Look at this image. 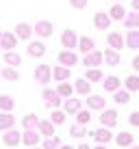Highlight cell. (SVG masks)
<instances>
[{
    "label": "cell",
    "mask_w": 139,
    "mask_h": 149,
    "mask_svg": "<svg viewBox=\"0 0 139 149\" xmlns=\"http://www.w3.org/2000/svg\"><path fill=\"white\" fill-rule=\"evenodd\" d=\"M100 123H102V127H109V130H113V127L117 125V110L115 108H104V110H100Z\"/></svg>",
    "instance_id": "obj_1"
},
{
    "label": "cell",
    "mask_w": 139,
    "mask_h": 149,
    "mask_svg": "<svg viewBox=\"0 0 139 149\" xmlns=\"http://www.w3.org/2000/svg\"><path fill=\"white\" fill-rule=\"evenodd\" d=\"M42 97L46 100V106H48V108H52V110H54V108H59L61 102H63V100H61V95L56 93V89H48V86H44Z\"/></svg>",
    "instance_id": "obj_2"
},
{
    "label": "cell",
    "mask_w": 139,
    "mask_h": 149,
    "mask_svg": "<svg viewBox=\"0 0 139 149\" xmlns=\"http://www.w3.org/2000/svg\"><path fill=\"white\" fill-rule=\"evenodd\" d=\"M35 80L42 86H48V82L52 80V69H50V65H37V67H35Z\"/></svg>",
    "instance_id": "obj_3"
},
{
    "label": "cell",
    "mask_w": 139,
    "mask_h": 149,
    "mask_svg": "<svg viewBox=\"0 0 139 149\" xmlns=\"http://www.w3.org/2000/svg\"><path fill=\"white\" fill-rule=\"evenodd\" d=\"M102 63H104V56H102L100 50H91V52H87L85 58H83L85 67H100Z\"/></svg>",
    "instance_id": "obj_4"
},
{
    "label": "cell",
    "mask_w": 139,
    "mask_h": 149,
    "mask_svg": "<svg viewBox=\"0 0 139 149\" xmlns=\"http://www.w3.org/2000/svg\"><path fill=\"white\" fill-rule=\"evenodd\" d=\"M61 45H63L65 50H74L78 48V37H76V33L72 28H65L63 35H61Z\"/></svg>",
    "instance_id": "obj_5"
},
{
    "label": "cell",
    "mask_w": 139,
    "mask_h": 149,
    "mask_svg": "<svg viewBox=\"0 0 139 149\" xmlns=\"http://www.w3.org/2000/svg\"><path fill=\"white\" fill-rule=\"evenodd\" d=\"M2 143L7 147H18L20 143H22V132H18L15 127H11V130H7L2 134Z\"/></svg>",
    "instance_id": "obj_6"
},
{
    "label": "cell",
    "mask_w": 139,
    "mask_h": 149,
    "mask_svg": "<svg viewBox=\"0 0 139 149\" xmlns=\"http://www.w3.org/2000/svg\"><path fill=\"white\" fill-rule=\"evenodd\" d=\"M89 136H94L96 145H109L111 138H113L109 127H100V130H96V132H89Z\"/></svg>",
    "instance_id": "obj_7"
},
{
    "label": "cell",
    "mask_w": 139,
    "mask_h": 149,
    "mask_svg": "<svg viewBox=\"0 0 139 149\" xmlns=\"http://www.w3.org/2000/svg\"><path fill=\"white\" fill-rule=\"evenodd\" d=\"M33 33L37 35V37H42V39H48V37H52V22H46V19L37 22V24L33 26Z\"/></svg>",
    "instance_id": "obj_8"
},
{
    "label": "cell",
    "mask_w": 139,
    "mask_h": 149,
    "mask_svg": "<svg viewBox=\"0 0 139 149\" xmlns=\"http://www.w3.org/2000/svg\"><path fill=\"white\" fill-rule=\"evenodd\" d=\"M56 58H59V65H65V67H72V65L78 63V56L74 50H61Z\"/></svg>",
    "instance_id": "obj_9"
},
{
    "label": "cell",
    "mask_w": 139,
    "mask_h": 149,
    "mask_svg": "<svg viewBox=\"0 0 139 149\" xmlns=\"http://www.w3.org/2000/svg\"><path fill=\"white\" fill-rule=\"evenodd\" d=\"M87 108H89V110H104L107 108V100H104V97H102V95H87Z\"/></svg>",
    "instance_id": "obj_10"
},
{
    "label": "cell",
    "mask_w": 139,
    "mask_h": 149,
    "mask_svg": "<svg viewBox=\"0 0 139 149\" xmlns=\"http://www.w3.org/2000/svg\"><path fill=\"white\" fill-rule=\"evenodd\" d=\"M18 41L20 39L15 37V33H0V48H4L7 52L18 45Z\"/></svg>",
    "instance_id": "obj_11"
},
{
    "label": "cell",
    "mask_w": 139,
    "mask_h": 149,
    "mask_svg": "<svg viewBox=\"0 0 139 149\" xmlns=\"http://www.w3.org/2000/svg\"><path fill=\"white\" fill-rule=\"evenodd\" d=\"M78 110H80V100H76L74 95L63 100V112L65 115H76Z\"/></svg>",
    "instance_id": "obj_12"
},
{
    "label": "cell",
    "mask_w": 139,
    "mask_h": 149,
    "mask_svg": "<svg viewBox=\"0 0 139 149\" xmlns=\"http://www.w3.org/2000/svg\"><path fill=\"white\" fill-rule=\"evenodd\" d=\"M39 138H42V134H39L37 130H24L22 143H24L26 147H35V145H39Z\"/></svg>",
    "instance_id": "obj_13"
},
{
    "label": "cell",
    "mask_w": 139,
    "mask_h": 149,
    "mask_svg": "<svg viewBox=\"0 0 139 149\" xmlns=\"http://www.w3.org/2000/svg\"><path fill=\"white\" fill-rule=\"evenodd\" d=\"M120 86H122V80L117 78V76H109V78H102V89H104L107 93H115Z\"/></svg>",
    "instance_id": "obj_14"
},
{
    "label": "cell",
    "mask_w": 139,
    "mask_h": 149,
    "mask_svg": "<svg viewBox=\"0 0 139 149\" xmlns=\"http://www.w3.org/2000/svg\"><path fill=\"white\" fill-rule=\"evenodd\" d=\"M26 52H28V56H33V58H42V56L46 54V45L42 43V41H30Z\"/></svg>",
    "instance_id": "obj_15"
},
{
    "label": "cell",
    "mask_w": 139,
    "mask_h": 149,
    "mask_svg": "<svg viewBox=\"0 0 139 149\" xmlns=\"http://www.w3.org/2000/svg\"><path fill=\"white\" fill-rule=\"evenodd\" d=\"M111 22H113V19L109 17V13H96L94 15V26L98 30H109Z\"/></svg>",
    "instance_id": "obj_16"
},
{
    "label": "cell",
    "mask_w": 139,
    "mask_h": 149,
    "mask_svg": "<svg viewBox=\"0 0 139 149\" xmlns=\"http://www.w3.org/2000/svg\"><path fill=\"white\" fill-rule=\"evenodd\" d=\"M37 132H39V134H42L44 138H48V136H54V123L50 121V119H39Z\"/></svg>",
    "instance_id": "obj_17"
},
{
    "label": "cell",
    "mask_w": 139,
    "mask_h": 149,
    "mask_svg": "<svg viewBox=\"0 0 139 149\" xmlns=\"http://www.w3.org/2000/svg\"><path fill=\"white\" fill-rule=\"evenodd\" d=\"M107 43H109V48H113V50H117V52H120V50L124 48V37H122L120 33H115V30H113V33L107 35Z\"/></svg>",
    "instance_id": "obj_18"
},
{
    "label": "cell",
    "mask_w": 139,
    "mask_h": 149,
    "mask_svg": "<svg viewBox=\"0 0 139 149\" xmlns=\"http://www.w3.org/2000/svg\"><path fill=\"white\" fill-rule=\"evenodd\" d=\"M102 56H104V63L109 65V67H117L120 65V52L113 48H107L104 52H102Z\"/></svg>",
    "instance_id": "obj_19"
},
{
    "label": "cell",
    "mask_w": 139,
    "mask_h": 149,
    "mask_svg": "<svg viewBox=\"0 0 139 149\" xmlns=\"http://www.w3.org/2000/svg\"><path fill=\"white\" fill-rule=\"evenodd\" d=\"M70 76H72V69H70V67H65V65H56V67L52 69V78H54L56 82L70 80Z\"/></svg>",
    "instance_id": "obj_20"
},
{
    "label": "cell",
    "mask_w": 139,
    "mask_h": 149,
    "mask_svg": "<svg viewBox=\"0 0 139 149\" xmlns=\"http://www.w3.org/2000/svg\"><path fill=\"white\" fill-rule=\"evenodd\" d=\"M30 35H33V26H28V24H24V22H20L18 26H15V37H18V39L28 41Z\"/></svg>",
    "instance_id": "obj_21"
},
{
    "label": "cell",
    "mask_w": 139,
    "mask_h": 149,
    "mask_svg": "<svg viewBox=\"0 0 139 149\" xmlns=\"http://www.w3.org/2000/svg\"><path fill=\"white\" fill-rule=\"evenodd\" d=\"M124 43H126V48H131V50H137V48H139V30H137V28H131V30L126 33Z\"/></svg>",
    "instance_id": "obj_22"
},
{
    "label": "cell",
    "mask_w": 139,
    "mask_h": 149,
    "mask_svg": "<svg viewBox=\"0 0 139 149\" xmlns=\"http://www.w3.org/2000/svg\"><path fill=\"white\" fill-rule=\"evenodd\" d=\"M74 91L78 95H89L91 93V82L85 80V78H78V80L74 82Z\"/></svg>",
    "instance_id": "obj_23"
},
{
    "label": "cell",
    "mask_w": 139,
    "mask_h": 149,
    "mask_svg": "<svg viewBox=\"0 0 139 149\" xmlns=\"http://www.w3.org/2000/svg\"><path fill=\"white\" fill-rule=\"evenodd\" d=\"M13 125H15V117L11 112H0V130L7 132V130H11Z\"/></svg>",
    "instance_id": "obj_24"
},
{
    "label": "cell",
    "mask_w": 139,
    "mask_h": 149,
    "mask_svg": "<svg viewBox=\"0 0 139 149\" xmlns=\"http://www.w3.org/2000/svg\"><path fill=\"white\" fill-rule=\"evenodd\" d=\"M2 61H4V65H9V67H18V65L22 63L20 54H18V52H13V50L4 52V54H2Z\"/></svg>",
    "instance_id": "obj_25"
},
{
    "label": "cell",
    "mask_w": 139,
    "mask_h": 149,
    "mask_svg": "<svg viewBox=\"0 0 139 149\" xmlns=\"http://www.w3.org/2000/svg\"><path fill=\"white\" fill-rule=\"evenodd\" d=\"M133 141H135V138H133V134H131V132H126V130H124V132H120V134L115 136L117 147H126V149H128V147L133 145Z\"/></svg>",
    "instance_id": "obj_26"
},
{
    "label": "cell",
    "mask_w": 139,
    "mask_h": 149,
    "mask_svg": "<svg viewBox=\"0 0 139 149\" xmlns=\"http://www.w3.org/2000/svg\"><path fill=\"white\" fill-rule=\"evenodd\" d=\"M102 71H100V67H87V71H85V80H89L91 84L94 82H102Z\"/></svg>",
    "instance_id": "obj_27"
},
{
    "label": "cell",
    "mask_w": 139,
    "mask_h": 149,
    "mask_svg": "<svg viewBox=\"0 0 139 149\" xmlns=\"http://www.w3.org/2000/svg\"><path fill=\"white\" fill-rule=\"evenodd\" d=\"M124 22V26L131 30V28H139V11H131V13H126V17L122 19Z\"/></svg>",
    "instance_id": "obj_28"
},
{
    "label": "cell",
    "mask_w": 139,
    "mask_h": 149,
    "mask_svg": "<svg viewBox=\"0 0 139 149\" xmlns=\"http://www.w3.org/2000/svg\"><path fill=\"white\" fill-rule=\"evenodd\" d=\"M78 50H80L83 54L91 52V50H96V43H94V39H91V37H80V39H78Z\"/></svg>",
    "instance_id": "obj_29"
},
{
    "label": "cell",
    "mask_w": 139,
    "mask_h": 149,
    "mask_svg": "<svg viewBox=\"0 0 139 149\" xmlns=\"http://www.w3.org/2000/svg\"><path fill=\"white\" fill-rule=\"evenodd\" d=\"M56 93H59L61 97H72L74 95V86L70 84V82H59V84H56Z\"/></svg>",
    "instance_id": "obj_30"
},
{
    "label": "cell",
    "mask_w": 139,
    "mask_h": 149,
    "mask_svg": "<svg viewBox=\"0 0 139 149\" xmlns=\"http://www.w3.org/2000/svg\"><path fill=\"white\" fill-rule=\"evenodd\" d=\"M22 125H24V130H35V127L39 125V117L30 112V115L22 117Z\"/></svg>",
    "instance_id": "obj_31"
},
{
    "label": "cell",
    "mask_w": 139,
    "mask_h": 149,
    "mask_svg": "<svg viewBox=\"0 0 139 149\" xmlns=\"http://www.w3.org/2000/svg\"><path fill=\"white\" fill-rule=\"evenodd\" d=\"M15 108V102L11 95H0V110L2 112H11Z\"/></svg>",
    "instance_id": "obj_32"
},
{
    "label": "cell",
    "mask_w": 139,
    "mask_h": 149,
    "mask_svg": "<svg viewBox=\"0 0 139 149\" xmlns=\"http://www.w3.org/2000/svg\"><path fill=\"white\" fill-rule=\"evenodd\" d=\"M109 17L111 19H124L126 17V9L122 7V4H113L109 9Z\"/></svg>",
    "instance_id": "obj_33"
},
{
    "label": "cell",
    "mask_w": 139,
    "mask_h": 149,
    "mask_svg": "<svg viewBox=\"0 0 139 149\" xmlns=\"http://www.w3.org/2000/svg\"><path fill=\"white\" fill-rule=\"evenodd\" d=\"M113 100H115L117 104H128V102H131V91H126V89H117L115 93H113Z\"/></svg>",
    "instance_id": "obj_34"
},
{
    "label": "cell",
    "mask_w": 139,
    "mask_h": 149,
    "mask_svg": "<svg viewBox=\"0 0 139 149\" xmlns=\"http://www.w3.org/2000/svg\"><path fill=\"white\" fill-rule=\"evenodd\" d=\"M2 78L4 80H9V82H18L20 80V74H18V69L15 67H2Z\"/></svg>",
    "instance_id": "obj_35"
},
{
    "label": "cell",
    "mask_w": 139,
    "mask_h": 149,
    "mask_svg": "<svg viewBox=\"0 0 139 149\" xmlns=\"http://www.w3.org/2000/svg\"><path fill=\"white\" fill-rule=\"evenodd\" d=\"M74 117H76V123H78V125H87V123L91 121V110H89V108H87V110L80 108Z\"/></svg>",
    "instance_id": "obj_36"
},
{
    "label": "cell",
    "mask_w": 139,
    "mask_h": 149,
    "mask_svg": "<svg viewBox=\"0 0 139 149\" xmlns=\"http://www.w3.org/2000/svg\"><path fill=\"white\" fill-rule=\"evenodd\" d=\"M59 147H61L59 136H48V138H44V143H42V149H59Z\"/></svg>",
    "instance_id": "obj_37"
},
{
    "label": "cell",
    "mask_w": 139,
    "mask_h": 149,
    "mask_svg": "<svg viewBox=\"0 0 139 149\" xmlns=\"http://www.w3.org/2000/svg\"><path fill=\"white\" fill-rule=\"evenodd\" d=\"M124 89L126 91H139V76H128V78L124 80Z\"/></svg>",
    "instance_id": "obj_38"
},
{
    "label": "cell",
    "mask_w": 139,
    "mask_h": 149,
    "mask_svg": "<svg viewBox=\"0 0 139 149\" xmlns=\"http://www.w3.org/2000/svg\"><path fill=\"white\" fill-rule=\"evenodd\" d=\"M87 134H89V132H87L85 125H78V123H76V125L70 127V136H72V138H83V136H87Z\"/></svg>",
    "instance_id": "obj_39"
},
{
    "label": "cell",
    "mask_w": 139,
    "mask_h": 149,
    "mask_svg": "<svg viewBox=\"0 0 139 149\" xmlns=\"http://www.w3.org/2000/svg\"><path fill=\"white\" fill-rule=\"evenodd\" d=\"M50 121H52L54 125H63V123H65V112L59 110V108H54L52 115H50Z\"/></svg>",
    "instance_id": "obj_40"
},
{
    "label": "cell",
    "mask_w": 139,
    "mask_h": 149,
    "mask_svg": "<svg viewBox=\"0 0 139 149\" xmlns=\"http://www.w3.org/2000/svg\"><path fill=\"white\" fill-rule=\"evenodd\" d=\"M128 123H131L133 127H139V112H131V117H128Z\"/></svg>",
    "instance_id": "obj_41"
},
{
    "label": "cell",
    "mask_w": 139,
    "mask_h": 149,
    "mask_svg": "<svg viewBox=\"0 0 139 149\" xmlns=\"http://www.w3.org/2000/svg\"><path fill=\"white\" fill-rule=\"evenodd\" d=\"M70 4L74 9H85L87 7V0H70Z\"/></svg>",
    "instance_id": "obj_42"
},
{
    "label": "cell",
    "mask_w": 139,
    "mask_h": 149,
    "mask_svg": "<svg viewBox=\"0 0 139 149\" xmlns=\"http://www.w3.org/2000/svg\"><path fill=\"white\" fill-rule=\"evenodd\" d=\"M133 69L139 71V56H135V58H133Z\"/></svg>",
    "instance_id": "obj_43"
},
{
    "label": "cell",
    "mask_w": 139,
    "mask_h": 149,
    "mask_svg": "<svg viewBox=\"0 0 139 149\" xmlns=\"http://www.w3.org/2000/svg\"><path fill=\"white\" fill-rule=\"evenodd\" d=\"M131 4H133V11H139V0H133Z\"/></svg>",
    "instance_id": "obj_44"
},
{
    "label": "cell",
    "mask_w": 139,
    "mask_h": 149,
    "mask_svg": "<svg viewBox=\"0 0 139 149\" xmlns=\"http://www.w3.org/2000/svg\"><path fill=\"white\" fill-rule=\"evenodd\" d=\"M76 149H91V147H89V145H87V143H80V145H78V147H76Z\"/></svg>",
    "instance_id": "obj_45"
},
{
    "label": "cell",
    "mask_w": 139,
    "mask_h": 149,
    "mask_svg": "<svg viewBox=\"0 0 139 149\" xmlns=\"http://www.w3.org/2000/svg\"><path fill=\"white\" fill-rule=\"evenodd\" d=\"M94 149H109V147H107V145H96Z\"/></svg>",
    "instance_id": "obj_46"
},
{
    "label": "cell",
    "mask_w": 139,
    "mask_h": 149,
    "mask_svg": "<svg viewBox=\"0 0 139 149\" xmlns=\"http://www.w3.org/2000/svg\"><path fill=\"white\" fill-rule=\"evenodd\" d=\"M59 149H74V147H72V145H61Z\"/></svg>",
    "instance_id": "obj_47"
},
{
    "label": "cell",
    "mask_w": 139,
    "mask_h": 149,
    "mask_svg": "<svg viewBox=\"0 0 139 149\" xmlns=\"http://www.w3.org/2000/svg\"><path fill=\"white\" fill-rule=\"evenodd\" d=\"M128 149H139V147H137V145H131V147H128Z\"/></svg>",
    "instance_id": "obj_48"
},
{
    "label": "cell",
    "mask_w": 139,
    "mask_h": 149,
    "mask_svg": "<svg viewBox=\"0 0 139 149\" xmlns=\"http://www.w3.org/2000/svg\"><path fill=\"white\" fill-rule=\"evenodd\" d=\"M28 149H42V147H37V145H35V147H28Z\"/></svg>",
    "instance_id": "obj_49"
},
{
    "label": "cell",
    "mask_w": 139,
    "mask_h": 149,
    "mask_svg": "<svg viewBox=\"0 0 139 149\" xmlns=\"http://www.w3.org/2000/svg\"><path fill=\"white\" fill-rule=\"evenodd\" d=\"M0 54H2V48H0Z\"/></svg>",
    "instance_id": "obj_50"
}]
</instances>
